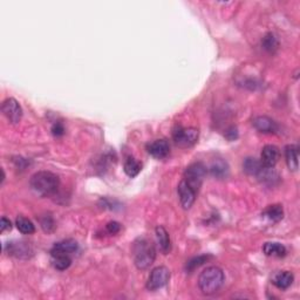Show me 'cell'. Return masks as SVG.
Masks as SVG:
<instances>
[{"mask_svg": "<svg viewBox=\"0 0 300 300\" xmlns=\"http://www.w3.org/2000/svg\"><path fill=\"white\" fill-rule=\"evenodd\" d=\"M177 193H178L179 202H181V205L183 206V209L185 210L190 209L191 206L194 205L195 201H196V194H197L196 191L188 184L184 179H182L177 186Z\"/></svg>", "mask_w": 300, "mask_h": 300, "instance_id": "cell-9", "label": "cell"}, {"mask_svg": "<svg viewBox=\"0 0 300 300\" xmlns=\"http://www.w3.org/2000/svg\"><path fill=\"white\" fill-rule=\"evenodd\" d=\"M285 160L290 170L297 171L299 167V148L294 144L285 147Z\"/></svg>", "mask_w": 300, "mask_h": 300, "instance_id": "cell-15", "label": "cell"}, {"mask_svg": "<svg viewBox=\"0 0 300 300\" xmlns=\"http://www.w3.org/2000/svg\"><path fill=\"white\" fill-rule=\"evenodd\" d=\"M262 164L260 161H258L257 159H253V157H247L243 163L244 171H245L247 175H251V176H256L258 174V171L260 170Z\"/></svg>", "mask_w": 300, "mask_h": 300, "instance_id": "cell-24", "label": "cell"}, {"mask_svg": "<svg viewBox=\"0 0 300 300\" xmlns=\"http://www.w3.org/2000/svg\"><path fill=\"white\" fill-rule=\"evenodd\" d=\"M155 234L157 238V243H159V247L161 252L163 254H168L171 250V243H170V236H169L168 231L163 227L159 225L155 229Z\"/></svg>", "mask_w": 300, "mask_h": 300, "instance_id": "cell-16", "label": "cell"}, {"mask_svg": "<svg viewBox=\"0 0 300 300\" xmlns=\"http://www.w3.org/2000/svg\"><path fill=\"white\" fill-rule=\"evenodd\" d=\"M262 216H265L266 218L272 220V222H279L284 217L283 206L280 204L269 205L268 208L264 210V212H262Z\"/></svg>", "mask_w": 300, "mask_h": 300, "instance_id": "cell-20", "label": "cell"}, {"mask_svg": "<svg viewBox=\"0 0 300 300\" xmlns=\"http://www.w3.org/2000/svg\"><path fill=\"white\" fill-rule=\"evenodd\" d=\"M252 123L254 128L262 134H276L279 129L278 123L269 116H257Z\"/></svg>", "mask_w": 300, "mask_h": 300, "instance_id": "cell-13", "label": "cell"}, {"mask_svg": "<svg viewBox=\"0 0 300 300\" xmlns=\"http://www.w3.org/2000/svg\"><path fill=\"white\" fill-rule=\"evenodd\" d=\"M262 251L266 256L270 257H285L286 256V247H285L283 244L280 243H275V242H269L265 243L264 246H262Z\"/></svg>", "mask_w": 300, "mask_h": 300, "instance_id": "cell-19", "label": "cell"}, {"mask_svg": "<svg viewBox=\"0 0 300 300\" xmlns=\"http://www.w3.org/2000/svg\"><path fill=\"white\" fill-rule=\"evenodd\" d=\"M229 164L225 162L224 160H216L213 161L211 167H210V172L213 177L218 178V179H224L229 176Z\"/></svg>", "mask_w": 300, "mask_h": 300, "instance_id": "cell-17", "label": "cell"}, {"mask_svg": "<svg viewBox=\"0 0 300 300\" xmlns=\"http://www.w3.org/2000/svg\"><path fill=\"white\" fill-rule=\"evenodd\" d=\"M198 130L196 128H183L181 126H177L172 131V138L175 143L179 147L186 148L195 144L198 140Z\"/></svg>", "mask_w": 300, "mask_h": 300, "instance_id": "cell-5", "label": "cell"}, {"mask_svg": "<svg viewBox=\"0 0 300 300\" xmlns=\"http://www.w3.org/2000/svg\"><path fill=\"white\" fill-rule=\"evenodd\" d=\"M147 150L154 159L163 160L170 154V144L167 140H155L147 144Z\"/></svg>", "mask_w": 300, "mask_h": 300, "instance_id": "cell-11", "label": "cell"}, {"mask_svg": "<svg viewBox=\"0 0 300 300\" xmlns=\"http://www.w3.org/2000/svg\"><path fill=\"white\" fill-rule=\"evenodd\" d=\"M2 111L5 118L12 123V125H18L21 121L22 118V108L19 104L18 101L13 97H9L4 101L2 104Z\"/></svg>", "mask_w": 300, "mask_h": 300, "instance_id": "cell-8", "label": "cell"}, {"mask_svg": "<svg viewBox=\"0 0 300 300\" xmlns=\"http://www.w3.org/2000/svg\"><path fill=\"white\" fill-rule=\"evenodd\" d=\"M52 134L54 135L55 137H60L65 134V127L61 122H55L53 127H52Z\"/></svg>", "mask_w": 300, "mask_h": 300, "instance_id": "cell-28", "label": "cell"}, {"mask_svg": "<svg viewBox=\"0 0 300 300\" xmlns=\"http://www.w3.org/2000/svg\"><path fill=\"white\" fill-rule=\"evenodd\" d=\"M79 250V244L74 239H65V241L55 243L51 250V256H72Z\"/></svg>", "mask_w": 300, "mask_h": 300, "instance_id": "cell-10", "label": "cell"}, {"mask_svg": "<svg viewBox=\"0 0 300 300\" xmlns=\"http://www.w3.org/2000/svg\"><path fill=\"white\" fill-rule=\"evenodd\" d=\"M40 224H41V228H43V230L45 232H52L54 230L55 225H54V222H53V218H52L51 216H45L43 217V218L40 219Z\"/></svg>", "mask_w": 300, "mask_h": 300, "instance_id": "cell-27", "label": "cell"}, {"mask_svg": "<svg viewBox=\"0 0 300 300\" xmlns=\"http://www.w3.org/2000/svg\"><path fill=\"white\" fill-rule=\"evenodd\" d=\"M12 229V223H11L10 219H7L6 217H3L2 223H0V232H5L7 230H11Z\"/></svg>", "mask_w": 300, "mask_h": 300, "instance_id": "cell-31", "label": "cell"}, {"mask_svg": "<svg viewBox=\"0 0 300 300\" xmlns=\"http://www.w3.org/2000/svg\"><path fill=\"white\" fill-rule=\"evenodd\" d=\"M142 169V164L138 162L136 159H134V157L129 156L128 159L126 160L125 162V172L127 175L129 176V177H136V176L140 174Z\"/></svg>", "mask_w": 300, "mask_h": 300, "instance_id": "cell-22", "label": "cell"}, {"mask_svg": "<svg viewBox=\"0 0 300 300\" xmlns=\"http://www.w3.org/2000/svg\"><path fill=\"white\" fill-rule=\"evenodd\" d=\"M4 251L7 252L9 256L20 258V259H27L33 254V249L31 244L22 241L9 242L4 245Z\"/></svg>", "mask_w": 300, "mask_h": 300, "instance_id": "cell-7", "label": "cell"}, {"mask_svg": "<svg viewBox=\"0 0 300 300\" xmlns=\"http://www.w3.org/2000/svg\"><path fill=\"white\" fill-rule=\"evenodd\" d=\"M210 258H211V256H209V254H202V256L193 258V259H190L186 262V271L188 272L195 271V270L200 268L201 265H203L204 262L208 261Z\"/></svg>", "mask_w": 300, "mask_h": 300, "instance_id": "cell-26", "label": "cell"}, {"mask_svg": "<svg viewBox=\"0 0 300 300\" xmlns=\"http://www.w3.org/2000/svg\"><path fill=\"white\" fill-rule=\"evenodd\" d=\"M16 225L18 228V230L24 235H32L35 232V227L34 224L32 223V220H29L26 217L19 216L16 219Z\"/></svg>", "mask_w": 300, "mask_h": 300, "instance_id": "cell-23", "label": "cell"}, {"mask_svg": "<svg viewBox=\"0 0 300 300\" xmlns=\"http://www.w3.org/2000/svg\"><path fill=\"white\" fill-rule=\"evenodd\" d=\"M224 136L228 138L229 141H235L236 138L238 137V130L236 127H230V128L227 129V131H225Z\"/></svg>", "mask_w": 300, "mask_h": 300, "instance_id": "cell-30", "label": "cell"}, {"mask_svg": "<svg viewBox=\"0 0 300 300\" xmlns=\"http://www.w3.org/2000/svg\"><path fill=\"white\" fill-rule=\"evenodd\" d=\"M293 275L288 271H281L278 272L277 275L273 277L272 283L276 287H278L279 290H286L293 283Z\"/></svg>", "mask_w": 300, "mask_h": 300, "instance_id": "cell-18", "label": "cell"}, {"mask_svg": "<svg viewBox=\"0 0 300 300\" xmlns=\"http://www.w3.org/2000/svg\"><path fill=\"white\" fill-rule=\"evenodd\" d=\"M170 279V271L166 266H157L150 272L147 281V288L149 291H157L168 284Z\"/></svg>", "mask_w": 300, "mask_h": 300, "instance_id": "cell-6", "label": "cell"}, {"mask_svg": "<svg viewBox=\"0 0 300 300\" xmlns=\"http://www.w3.org/2000/svg\"><path fill=\"white\" fill-rule=\"evenodd\" d=\"M280 157V150L277 145L268 144L261 150L260 162L265 167H275L278 163Z\"/></svg>", "mask_w": 300, "mask_h": 300, "instance_id": "cell-12", "label": "cell"}, {"mask_svg": "<svg viewBox=\"0 0 300 300\" xmlns=\"http://www.w3.org/2000/svg\"><path fill=\"white\" fill-rule=\"evenodd\" d=\"M206 176V167L202 162H195L190 164L184 171V181L189 184L193 189L196 191L200 190Z\"/></svg>", "mask_w": 300, "mask_h": 300, "instance_id": "cell-4", "label": "cell"}, {"mask_svg": "<svg viewBox=\"0 0 300 300\" xmlns=\"http://www.w3.org/2000/svg\"><path fill=\"white\" fill-rule=\"evenodd\" d=\"M225 281L223 270L218 266H209L201 272L198 277V287L205 295H211L218 292Z\"/></svg>", "mask_w": 300, "mask_h": 300, "instance_id": "cell-1", "label": "cell"}, {"mask_svg": "<svg viewBox=\"0 0 300 300\" xmlns=\"http://www.w3.org/2000/svg\"><path fill=\"white\" fill-rule=\"evenodd\" d=\"M256 177L258 181L266 185H275L279 181V175L277 174V171L273 169V167L262 166L256 175Z\"/></svg>", "mask_w": 300, "mask_h": 300, "instance_id": "cell-14", "label": "cell"}, {"mask_svg": "<svg viewBox=\"0 0 300 300\" xmlns=\"http://www.w3.org/2000/svg\"><path fill=\"white\" fill-rule=\"evenodd\" d=\"M106 230L108 234L110 235H116L119 234L120 230H121V224L118 222H109L106 225Z\"/></svg>", "mask_w": 300, "mask_h": 300, "instance_id": "cell-29", "label": "cell"}, {"mask_svg": "<svg viewBox=\"0 0 300 300\" xmlns=\"http://www.w3.org/2000/svg\"><path fill=\"white\" fill-rule=\"evenodd\" d=\"M261 46L266 52H269V53H275V52L278 50V47H279L278 38H277L276 34H273V33H271V32L268 33V34L262 38Z\"/></svg>", "mask_w": 300, "mask_h": 300, "instance_id": "cell-21", "label": "cell"}, {"mask_svg": "<svg viewBox=\"0 0 300 300\" xmlns=\"http://www.w3.org/2000/svg\"><path fill=\"white\" fill-rule=\"evenodd\" d=\"M32 190L39 196L48 197L54 195L60 186L58 176L51 171H38L29 179Z\"/></svg>", "mask_w": 300, "mask_h": 300, "instance_id": "cell-2", "label": "cell"}, {"mask_svg": "<svg viewBox=\"0 0 300 300\" xmlns=\"http://www.w3.org/2000/svg\"><path fill=\"white\" fill-rule=\"evenodd\" d=\"M72 264V258L70 256H63V254H59V256H52V265L53 268L59 270V271H65Z\"/></svg>", "mask_w": 300, "mask_h": 300, "instance_id": "cell-25", "label": "cell"}, {"mask_svg": "<svg viewBox=\"0 0 300 300\" xmlns=\"http://www.w3.org/2000/svg\"><path fill=\"white\" fill-rule=\"evenodd\" d=\"M134 264L138 270H147L154 264L156 258V250L152 242L144 238H138L133 245Z\"/></svg>", "mask_w": 300, "mask_h": 300, "instance_id": "cell-3", "label": "cell"}]
</instances>
